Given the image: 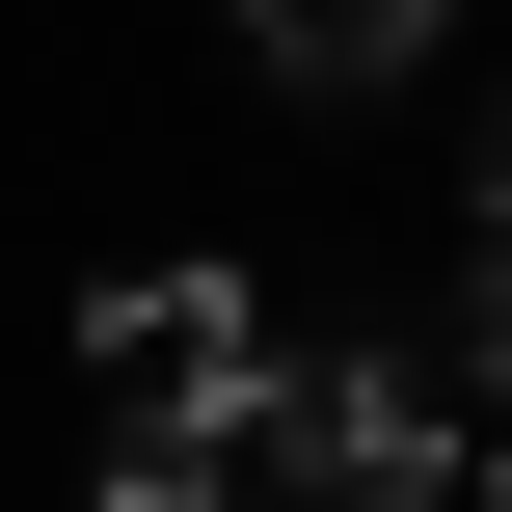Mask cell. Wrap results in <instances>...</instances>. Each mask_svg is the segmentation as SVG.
I'll list each match as a JSON object with an SVG mask.
<instances>
[{"instance_id": "cell-4", "label": "cell", "mask_w": 512, "mask_h": 512, "mask_svg": "<svg viewBox=\"0 0 512 512\" xmlns=\"http://www.w3.org/2000/svg\"><path fill=\"white\" fill-rule=\"evenodd\" d=\"M459 432H512V243L459 270Z\"/></svg>"}, {"instance_id": "cell-3", "label": "cell", "mask_w": 512, "mask_h": 512, "mask_svg": "<svg viewBox=\"0 0 512 512\" xmlns=\"http://www.w3.org/2000/svg\"><path fill=\"white\" fill-rule=\"evenodd\" d=\"M432 27H459V0H243V54H270V81H324V108H351V81H405Z\"/></svg>"}, {"instance_id": "cell-7", "label": "cell", "mask_w": 512, "mask_h": 512, "mask_svg": "<svg viewBox=\"0 0 512 512\" xmlns=\"http://www.w3.org/2000/svg\"><path fill=\"white\" fill-rule=\"evenodd\" d=\"M486 486H512V432H486Z\"/></svg>"}, {"instance_id": "cell-5", "label": "cell", "mask_w": 512, "mask_h": 512, "mask_svg": "<svg viewBox=\"0 0 512 512\" xmlns=\"http://www.w3.org/2000/svg\"><path fill=\"white\" fill-rule=\"evenodd\" d=\"M108 512H216V459H135V486H108Z\"/></svg>"}, {"instance_id": "cell-6", "label": "cell", "mask_w": 512, "mask_h": 512, "mask_svg": "<svg viewBox=\"0 0 512 512\" xmlns=\"http://www.w3.org/2000/svg\"><path fill=\"white\" fill-rule=\"evenodd\" d=\"M486 243H512V135H486Z\"/></svg>"}, {"instance_id": "cell-2", "label": "cell", "mask_w": 512, "mask_h": 512, "mask_svg": "<svg viewBox=\"0 0 512 512\" xmlns=\"http://www.w3.org/2000/svg\"><path fill=\"white\" fill-rule=\"evenodd\" d=\"M81 378H108L135 459H216L243 378H270V324H243V270H108V297H81Z\"/></svg>"}, {"instance_id": "cell-1", "label": "cell", "mask_w": 512, "mask_h": 512, "mask_svg": "<svg viewBox=\"0 0 512 512\" xmlns=\"http://www.w3.org/2000/svg\"><path fill=\"white\" fill-rule=\"evenodd\" d=\"M216 459H270L297 512H432L486 432H459V378H432V351H324V378H243V432H216Z\"/></svg>"}]
</instances>
